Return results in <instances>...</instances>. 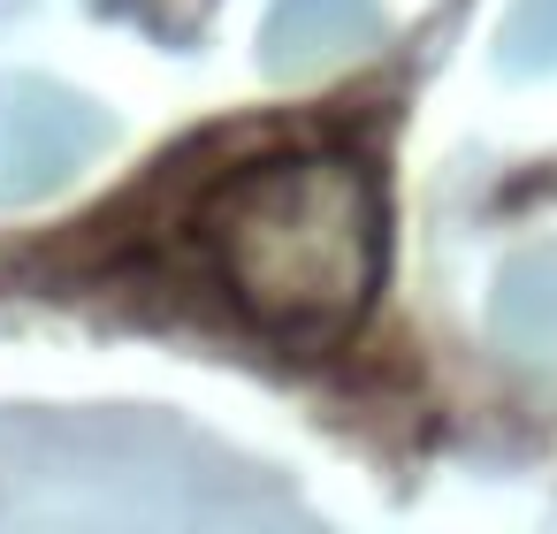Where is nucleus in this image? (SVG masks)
<instances>
[{"instance_id": "obj_1", "label": "nucleus", "mask_w": 557, "mask_h": 534, "mask_svg": "<svg viewBox=\"0 0 557 534\" xmlns=\"http://www.w3.org/2000/svg\"><path fill=\"white\" fill-rule=\"evenodd\" d=\"M199 252L260 336L329 351L367 321L389 268L382 184L359 153L336 146L268 153L207 199Z\"/></svg>"}, {"instance_id": "obj_2", "label": "nucleus", "mask_w": 557, "mask_h": 534, "mask_svg": "<svg viewBox=\"0 0 557 534\" xmlns=\"http://www.w3.org/2000/svg\"><path fill=\"white\" fill-rule=\"evenodd\" d=\"M511 47H519V62H557V0H519Z\"/></svg>"}]
</instances>
